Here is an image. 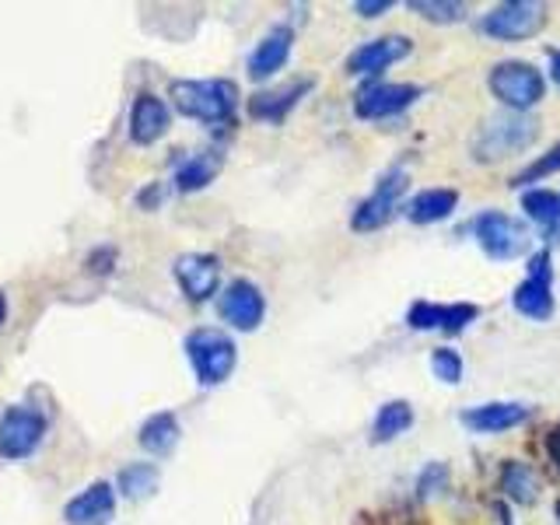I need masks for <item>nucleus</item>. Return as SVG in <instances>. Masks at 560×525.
I'll return each mask as SVG.
<instances>
[{"mask_svg":"<svg viewBox=\"0 0 560 525\" xmlns=\"http://www.w3.org/2000/svg\"><path fill=\"white\" fill-rule=\"evenodd\" d=\"M113 262H116V249H98V253L88 256V267H92L95 273H109Z\"/></svg>","mask_w":560,"mask_h":525,"instance_id":"nucleus-31","label":"nucleus"},{"mask_svg":"<svg viewBox=\"0 0 560 525\" xmlns=\"http://www.w3.org/2000/svg\"><path fill=\"white\" fill-rule=\"evenodd\" d=\"M137 442H140V448L151 452V455H168L175 445H179V417H175L172 410L151 413L144 424H140Z\"/></svg>","mask_w":560,"mask_h":525,"instance_id":"nucleus-21","label":"nucleus"},{"mask_svg":"<svg viewBox=\"0 0 560 525\" xmlns=\"http://www.w3.org/2000/svg\"><path fill=\"white\" fill-rule=\"evenodd\" d=\"M472 238H477L480 249L498 262L518 259L525 249H529V232H525V224L512 214H501V210H483V214L472 218Z\"/></svg>","mask_w":560,"mask_h":525,"instance_id":"nucleus-7","label":"nucleus"},{"mask_svg":"<svg viewBox=\"0 0 560 525\" xmlns=\"http://www.w3.org/2000/svg\"><path fill=\"white\" fill-rule=\"evenodd\" d=\"M522 207L525 214H529V221H536L539 228H547V235H553V242H560V192L553 189H525L522 192Z\"/></svg>","mask_w":560,"mask_h":525,"instance_id":"nucleus-23","label":"nucleus"},{"mask_svg":"<svg viewBox=\"0 0 560 525\" xmlns=\"http://www.w3.org/2000/svg\"><path fill=\"white\" fill-rule=\"evenodd\" d=\"M512 305L525 319L547 323L553 315V267H550V249H539L529 259V277L522 280L512 294Z\"/></svg>","mask_w":560,"mask_h":525,"instance_id":"nucleus-9","label":"nucleus"},{"mask_svg":"<svg viewBox=\"0 0 560 525\" xmlns=\"http://www.w3.org/2000/svg\"><path fill=\"white\" fill-rule=\"evenodd\" d=\"M221 165H224V154L218 148L192 151L186 162L175 168V189H179V192H197V189L210 186V183L218 179Z\"/></svg>","mask_w":560,"mask_h":525,"instance_id":"nucleus-20","label":"nucleus"},{"mask_svg":"<svg viewBox=\"0 0 560 525\" xmlns=\"http://www.w3.org/2000/svg\"><path fill=\"white\" fill-rule=\"evenodd\" d=\"M550 78H553V84L560 88V49L550 52Z\"/></svg>","mask_w":560,"mask_h":525,"instance_id":"nucleus-34","label":"nucleus"},{"mask_svg":"<svg viewBox=\"0 0 560 525\" xmlns=\"http://www.w3.org/2000/svg\"><path fill=\"white\" fill-rule=\"evenodd\" d=\"M294 46V32L288 25H277L259 39V46L249 52V78L253 81H270L280 67L288 63Z\"/></svg>","mask_w":560,"mask_h":525,"instance_id":"nucleus-18","label":"nucleus"},{"mask_svg":"<svg viewBox=\"0 0 560 525\" xmlns=\"http://www.w3.org/2000/svg\"><path fill=\"white\" fill-rule=\"evenodd\" d=\"M557 518H560V501H557Z\"/></svg>","mask_w":560,"mask_h":525,"instance_id":"nucleus-36","label":"nucleus"},{"mask_svg":"<svg viewBox=\"0 0 560 525\" xmlns=\"http://www.w3.org/2000/svg\"><path fill=\"white\" fill-rule=\"evenodd\" d=\"M539 137V122L525 113H501L490 116L483 127L472 137V158L477 162H501L512 158L525 148H533V140Z\"/></svg>","mask_w":560,"mask_h":525,"instance_id":"nucleus-2","label":"nucleus"},{"mask_svg":"<svg viewBox=\"0 0 560 525\" xmlns=\"http://www.w3.org/2000/svg\"><path fill=\"white\" fill-rule=\"evenodd\" d=\"M175 284L179 291L189 298V302H207V298H214L218 288H221V259L210 256V253H186L175 259Z\"/></svg>","mask_w":560,"mask_h":525,"instance_id":"nucleus-11","label":"nucleus"},{"mask_svg":"<svg viewBox=\"0 0 560 525\" xmlns=\"http://www.w3.org/2000/svg\"><path fill=\"white\" fill-rule=\"evenodd\" d=\"M407 8L434 25H455L466 18V4H455V0H410Z\"/></svg>","mask_w":560,"mask_h":525,"instance_id":"nucleus-27","label":"nucleus"},{"mask_svg":"<svg viewBox=\"0 0 560 525\" xmlns=\"http://www.w3.org/2000/svg\"><path fill=\"white\" fill-rule=\"evenodd\" d=\"M172 109L165 98H158L154 92H140L130 105V140L140 148L154 144L168 133Z\"/></svg>","mask_w":560,"mask_h":525,"instance_id":"nucleus-16","label":"nucleus"},{"mask_svg":"<svg viewBox=\"0 0 560 525\" xmlns=\"http://www.w3.org/2000/svg\"><path fill=\"white\" fill-rule=\"evenodd\" d=\"M410 428H413V407L407 399H389V402H382L375 413L372 438L375 442H393V438L407 434Z\"/></svg>","mask_w":560,"mask_h":525,"instance_id":"nucleus-24","label":"nucleus"},{"mask_svg":"<svg viewBox=\"0 0 560 525\" xmlns=\"http://www.w3.org/2000/svg\"><path fill=\"white\" fill-rule=\"evenodd\" d=\"M116 518V487L109 480H95L63 504L67 525H109Z\"/></svg>","mask_w":560,"mask_h":525,"instance_id":"nucleus-13","label":"nucleus"},{"mask_svg":"<svg viewBox=\"0 0 560 525\" xmlns=\"http://www.w3.org/2000/svg\"><path fill=\"white\" fill-rule=\"evenodd\" d=\"M420 95L417 84H368L354 98V113L358 119H389L407 113Z\"/></svg>","mask_w":560,"mask_h":525,"instance_id":"nucleus-12","label":"nucleus"},{"mask_svg":"<svg viewBox=\"0 0 560 525\" xmlns=\"http://www.w3.org/2000/svg\"><path fill=\"white\" fill-rule=\"evenodd\" d=\"M501 490L508 501L515 504H533L539 494V477L529 463H504L501 469Z\"/></svg>","mask_w":560,"mask_h":525,"instance_id":"nucleus-25","label":"nucleus"},{"mask_svg":"<svg viewBox=\"0 0 560 525\" xmlns=\"http://www.w3.org/2000/svg\"><path fill=\"white\" fill-rule=\"evenodd\" d=\"M172 105L183 116L203 122V127H232L238 109V84L228 78H183L168 88Z\"/></svg>","mask_w":560,"mask_h":525,"instance_id":"nucleus-1","label":"nucleus"},{"mask_svg":"<svg viewBox=\"0 0 560 525\" xmlns=\"http://www.w3.org/2000/svg\"><path fill=\"white\" fill-rule=\"evenodd\" d=\"M445 483H448V466L428 463V469L420 472V480H417V490H420V498H434L438 490H445Z\"/></svg>","mask_w":560,"mask_h":525,"instance_id":"nucleus-30","label":"nucleus"},{"mask_svg":"<svg viewBox=\"0 0 560 525\" xmlns=\"http://www.w3.org/2000/svg\"><path fill=\"white\" fill-rule=\"evenodd\" d=\"M480 308L469 302H455V305H438V302H413L407 312L410 329H442V332H463L469 323H477Z\"/></svg>","mask_w":560,"mask_h":525,"instance_id":"nucleus-15","label":"nucleus"},{"mask_svg":"<svg viewBox=\"0 0 560 525\" xmlns=\"http://www.w3.org/2000/svg\"><path fill=\"white\" fill-rule=\"evenodd\" d=\"M49 431V413L35 402H14L0 413V459L18 463L43 445Z\"/></svg>","mask_w":560,"mask_h":525,"instance_id":"nucleus-4","label":"nucleus"},{"mask_svg":"<svg viewBox=\"0 0 560 525\" xmlns=\"http://www.w3.org/2000/svg\"><path fill=\"white\" fill-rule=\"evenodd\" d=\"M529 420V407L525 402H480V407L463 410V424L472 434H501L522 428Z\"/></svg>","mask_w":560,"mask_h":525,"instance_id":"nucleus-17","label":"nucleus"},{"mask_svg":"<svg viewBox=\"0 0 560 525\" xmlns=\"http://www.w3.org/2000/svg\"><path fill=\"white\" fill-rule=\"evenodd\" d=\"M116 490L122 498L140 501V498H151L158 490V466L154 463H130L119 469L116 477Z\"/></svg>","mask_w":560,"mask_h":525,"instance_id":"nucleus-26","label":"nucleus"},{"mask_svg":"<svg viewBox=\"0 0 560 525\" xmlns=\"http://www.w3.org/2000/svg\"><path fill=\"white\" fill-rule=\"evenodd\" d=\"M490 95H494L508 113H525L547 95V81L525 60H501L487 78Z\"/></svg>","mask_w":560,"mask_h":525,"instance_id":"nucleus-5","label":"nucleus"},{"mask_svg":"<svg viewBox=\"0 0 560 525\" xmlns=\"http://www.w3.org/2000/svg\"><path fill=\"white\" fill-rule=\"evenodd\" d=\"M410 52V39L407 35H382V39L361 43L354 52L347 57V74L350 78H375L385 67H393L396 60H402Z\"/></svg>","mask_w":560,"mask_h":525,"instance_id":"nucleus-14","label":"nucleus"},{"mask_svg":"<svg viewBox=\"0 0 560 525\" xmlns=\"http://www.w3.org/2000/svg\"><path fill=\"white\" fill-rule=\"evenodd\" d=\"M4 323H8V294L0 291V326H4Z\"/></svg>","mask_w":560,"mask_h":525,"instance_id":"nucleus-35","label":"nucleus"},{"mask_svg":"<svg viewBox=\"0 0 560 525\" xmlns=\"http://www.w3.org/2000/svg\"><path fill=\"white\" fill-rule=\"evenodd\" d=\"M218 312H221V319L232 329L253 332L262 323V315H267V298H262V291L253 284V280L238 277V280H232V284L221 291Z\"/></svg>","mask_w":560,"mask_h":525,"instance_id":"nucleus-10","label":"nucleus"},{"mask_svg":"<svg viewBox=\"0 0 560 525\" xmlns=\"http://www.w3.org/2000/svg\"><path fill=\"white\" fill-rule=\"evenodd\" d=\"M407 189H410L407 168H399V165L389 168L378 179V186L358 203L354 218H350V228H354V232H378V228H385V224H389L399 214Z\"/></svg>","mask_w":560,"mask_h":525,"instance_id":"nucleus-6","label":"nucleus"},{"mask_svg":"<svg viewBox=\"0 0 560 525\" xmlns=\"http://www.w3.org/2000/svg\"><path fill=\"white\" fill-rule=\"evenodd\" d=\"M455 207H459V192L455 189H424L407 203V218L413 224H438V221H445Z\"/></svg>","mask_w":560,"mask_h":525,"instance_id":"nucleus-22","label":"nucleus"},{"mask_svg":"<svg viewBox=\"0 0 560 525\" xmlns=\"http://www.w3.org/2000/svg\"><path fill=\"white\" fill-rule=\"evenodd\" d=\"M183 347H186L192 375H197V382L207 385V389H210V385H221L228 375L235 372V364H238L235 340L228 337L224 329H214V326L192 329Z\"/></svg>","mask_w":560,"mask_h":525,"instance_id":"nucleus-3","label":"nucleus"},{"mask_svg":"<svg viewBox=\"0 0 560 525\" xmlns=\"http://www.w3.org/2000/svg\"><path fill=\"white\" fill-rule=\"evenodd\" d=\"M389 8H393V0H358V4H354V11L361 18H378V14H385Z\"/></svg>","mask_w":560,"mask_h":525,"instance_id":"nucleus-32","label":"nucleus"},{"mask_svg":"<svg viewBox=\"0 0 560 525\" xmlns=\"http://www.w3.org/2000/svg\"><path fill=\"white\" fill-rule=\"evenodd\" d=\"M431 372H434L438 382L459 385V382H463V358L455 354L452 347H434V354H431Z\"/></svg>","mask_w":560,"mask_h":525,"instance_id":"nucleus-29","label":"nucleus"},{"mask_svg":"<svg viewBox=\"0 0 560 525\" xmlns=\"http://www.w3.org/2000/svg\"><path fill=\"white\" fill-rule=\"evenodd\" d=\"M553 172H560V140L557 144L547 151V154H539L536 162H529L525 165L515 179H512V186H536V183H542L547 175H553Z\"/></svg>","mask_w":560,"mask_h":525,"instance_id":"nucleus-28","label":"nucleus"},{"mask_svg":"<svg viewBox=\"0 0 560 525\" xmlns=\"http://www.w3.org/2000/svg\"><path fill=\"white\" fill-rule=\"evenodd\" d=\"M547 455H550V463L560 469V424H553L547 431Z\"/></svg>","mask_w":560,"mask_h":525,"instance_id":"nucleus-33","label":"nucleus"},{"mask_svg":"<svg viewBox=\"0 0 560 525\" xmlns=\"http://www.w3.org/2000/svg\"><path fill=\"white\" fill-rule=\"evenodd\" d=\"M308 92H312V81H294L288 88H277V92H259L249 102V116L253 119H262V122H280V119H288V113Z\"/></svg>","mask_w":560,"mask_h":525,"instance_id":"nucleus-19","label":"nucleus"},{"mask_svg":"<svg viewBox=\"0 0 560 525\" xmlns=\"http://www.w3.org/2000/svg\"><path fill=\"white\" fill-rule=\"evenodd\" d=\"M542 22H547V8L542 4H533V0H508V4H498L490 14H483L480 32L501 43H522L539 35Z\"/></svg>","mask_w":560,"mask_h":525,"instance_id":"nucleus-8","label":"nucleus"}]
</instances>
